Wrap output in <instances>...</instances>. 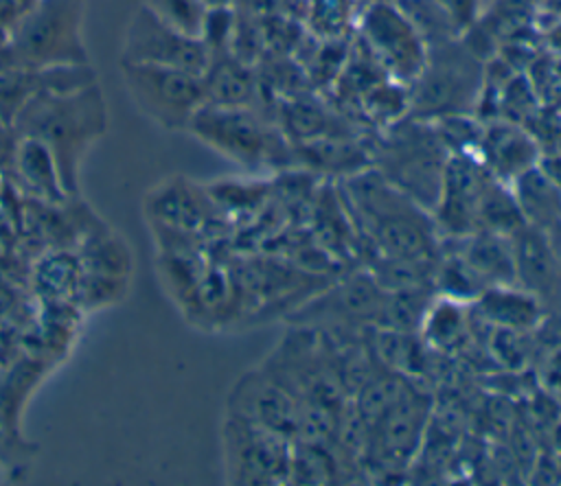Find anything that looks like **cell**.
<instances>
[{
	"label": "cell",
	"instance_id": "6da1fadb",
	"mask_svg": "<svg viewBox=\"0 0 561 486\" xmlns=\"http://www.w3.org/2000/svg\"><path fill=\"white\" fill-rule=\"evenodd\" d=\"M15 138L39 140L55 158L68 197L79 193V171L107 131V105L94 83L72 90H37L13 116Z\"/></svg>",
	"mask_w": 561,
	"mask_h": 486
},
{
	"label": "cell",
	"instance_id": "7a4b0ae2",
	"mask_svg": "<svg viewBox=\"0 0 561 486\" xmlns=\"http://www.w3.org/2000/svg\"><path fill=\"white\" fill-rule=\"evenodd\" d=\"M85 0H35L11 26L4 68L46 70L88 63L81 39Z\"/></svg>",
	"mask_w": 561,
	"mask_h": 486
},
{
	"label": "cell",
	"instance_id": "3957f363",
	"mask_svg": "<svg viewBox=\"0 0 561 486\" xmlns=\"http://www.w3.org/2000/svg\"><path fill=\"white\" fill-rule=\"evenodd\" d=\"M121 79L136 107L162 129H186L206 103L202 77L178 68L121 61Z\"/></svg>",
	"mask_w": 561,
	"mask_h": 486
},
{
	"label": "cell",
	"instance_id": "277c9868",
	"mask_svg": "<svg viewBox=\"0 0 561 486\" xmlns=\"http://www.w3.org/2000/svg\"><path fill=\"white\" fill-rule=\"evenodd\" d=\"M121 61L167 66L202 77L210 61V50L199 37L180 31L145 2L134 11L125 28Z\"/></svg>",
	"mask_w": 561,
	"mask_h": 486
},
{
	"label": "cell",
	"instance_id": "5b68a950",
	"mask_svg": "<svg viewBox=\"0 0 561 486\" xmlns=\"http://www.w3.org/2000/svg\"><path fill=\"white\" fill-rule=\"evenodd\" d=\"M228 473L237 482L272 484L291 475L289 436L228 416L224 425Z\"/></svg>",
	"mask_w": 561,
	"mask_h": 486
},
{
	"label": "cell",
	"instance_id": "8992f818",
	"mask_svg": "<svg viewBox=\"0 0 561 486\" xmlns=\"http://www.w3.org/2000/svg\"><path fill=\"white\" fill-rule=\"evenodd\" d=\"M186 129L241 164L261 160L267 147L263 129L241 105L204 103L193 114Z\"/></svg>",
	"mask_w": 561,
	"mask_h": 486
},
{
	"label": "cell",
	"instance_id": "52a82bcc",
	"mask_svg": "<svg viewBox=\"0 0 561 486\" xmlns=\"http://www.w3.org/2000/svg\"><path fill=\"white\" fill-rule=\"evenodd\" d=\"M230 416L294 436L296 401L289 390L267 372H248L232 387Z\"/></svg>",
	"mask_w": 561,
	"mask_h": 486
},
{
	"label": "cell",
	"instance_id": "ba28073f",
	"mask_svg": "<svg viewBox=\"0 0 561 486\" xmlns=\"http://www.w3.org/2000/svg\"><path fill=\"white\" fill-rule=\"evenodd\" d=\"M427 412V398L405 387L397 403L379 418L373 427L375 442H379V449L388 460H408L414 453L423 436Z\"/></svg>",
	"mask_w": 561,
	"mask_h": 486
},
{
	"label": "cell",
	"instance_id": "9c48e42d",
	"mask_svg": "<svg viewBox=\"0 0 561 486\" xmlns=\"http://www.w3.org/2000/svg\"><path fill=\"white\" fill-rule=\"evenodd\" d=\"M13 166H15L18 180L37 201L61 206L70 199L68 193L64 190L53 153L39 140L18 138Z\"/></svg>",
	"mask_w": 561,
	"mask_h": 486
},
{
	"label": "cell",
	"instance_id": "30bf717a",
	"mask_svg": "<svg viewBox=\"0 0 561 486\" xmlns=\"http://www.w3.org/2000/svg\"><path fill=\"white\" fill-rule=\"evenodd\" d=\"M147 212L156 225H164L180 234L195 230L204 221L197 195L180 177L156 186V190L147 195Z\"/></svg>",
	"mask_w": 561,
	"mask_h": 486
},
{
	"label": "cell",
	"instance_id": "8fae6325",
	"mask_svg": "<svg viewBox=\"0 0 561 486\" xmlns=\"http://www.w3.org/2000/svg\"><path fill=\"white\" fill-rule=\"evenodd\" d=\"M79 278H81L79 263L72 256H66L61 252L39 261L35 269V285L50 304H61L64 300H70L72 296H77Z\"/></svg>",
	"mask_w": 561,
	"mask_h": 486
},
{
	"label": "cell",
	"instance_id": "7c38bea8",
	"mask_svg": "<svg viewBox=\"0 0 561 486\" xmlns=\"http://www.w3.org/2000/svg\"><path fill=\"white\" fill-rule=\"evenodd\" d=\"M79 267L83 274L125 278L129 269V252L118 239L101 234L85 241L83 263H79Z\"/></svg>",
	"mask_w": 561,
	"mask_h": 486
},
{
	"label": "cell",
	"instance_id": "4fadbf2b",
	"mask_svg": "<svg viewBox=\"0 0 561 486\" xmlns=\"http://www.w3.org/2000/svg\"><path fill=\"white\" fill-rule=\"evenodd\" d=\"M515 274H519L533 287H543L552 276V258L548 245L539 234H522L515 245Z\"/></svg>",
	"mask_w": 561,
	"mask_h": 486
},
{
	"label": "cell",
	"instance_id": "5bb4252c",
	"mask_svg": "<svg viewBox=\"0 0 561 486\" xmlns=\"http://www.w3.org/2000/svg\"><path fill=\"white\" fill-rule=\"evenodd\" d=\"M484 313L511 328H524L530 326L537 317V306L530 298H522L506 291H493L482 300Z\"/></svg>",
	"mask_w": 561,
	"mask_h": 486
},
{
	"label": "cell",
	"instance_id": "9a60e30c",
	"mask_svg": "<svg viewBox=\"0 0 561 486\" xmlns=\"http://www.w3.org/2000/svg\"><path fill=\"white\" fill-rule=\"evenodd\" d=\"M469 269L484 276L511 278L515 274V261L497 239L480 236L469 247Z\"/></svg>",
	"mask_w": 561,
	"mask_h": 486
},
{
	"label": "cell",
	"instance_id": "2e32d148",
	"mask_svg": "<svg viewBox=\"0 0 561 486\" xmlns=\"http://www.w3.org/2000/svg\"><path fill=\"white\" fill-rule=\"evenodd\" d=\"M147 4L180 31L193 37L202 35V26L206 18V9L202 0H147Z\"/></svg>",
	"mask_w": 561,
	"mask_h": 486
},
{
	"label": "cell",
	"instance_id": "e0dca14e",
	"mask_svg": "<svg viewBox=\"0 0 561 486\" xmlns=\"http://www.w3.org/2000/svg\"><path fill=\"white\" fill-rule=\"evenodd\" d=\"M15 144H18V138L13 134V129L0 120V171L9 164H13V155H15Z\"/></svg>",
	"mask_w": 561,
	"mask_h": 486
},
{
	"label": "cell",
	"instance_id": "ac0fdd59",
	"mask_svg": "<svg viewBox=\"0 0 561 486\" xmlns=\"http://www.w3.org/2000/svg\"><path fill=\"white\" fill-rule=\"evenodd\" d=\"M15 304H18V293L4 280H0V317L11 313Z\"/></svg>",
	"mask_w": 561,
	"mask_h": 486
}]
</instances>
